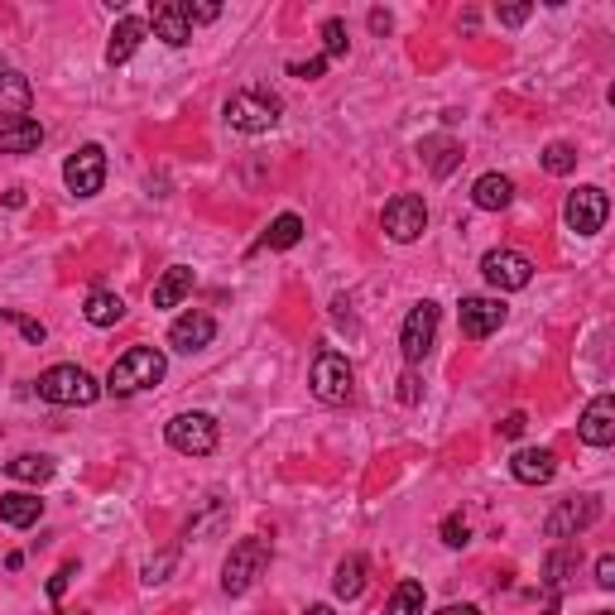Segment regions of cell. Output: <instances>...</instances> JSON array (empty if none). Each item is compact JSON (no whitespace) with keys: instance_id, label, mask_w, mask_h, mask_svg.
Here are the masks:
<instances>
[{"instance_id":"3957f363","label":"cell","mask_w":615,"mask_h":615,"mask_svg":"<svg viewBox=\"0 0 615 615\" xmlns=\"http://www.w3.org/2000/svg\"><path fill=\"white\" fill-rule=\"evenodd\" d=\"M97 394H101V385L82 366H49L39 375V399L63 404V409H82V404H92Z\"/></svg>"},{"instance_id":"8d00e7d4","label":"cell","mask_w":615,"mask_h":615,"mask_svg":"<svg viewBox=\"0 0 615 615\" xmlns=\"http://www.w3.org/2000/svg\"><path fill=\"white\" fill-rule=\"evenodd\" d=\"M596 587H601V591L615 587V558H611V553H601V558H596Z\"/></svg>"},{"instance_id":"83f0119b","label":"cell","mask_w":615,"mask_h":615,"mask_svg":"<svg viewBox=\"0 0 615 615\" xmlns=\"http://www.w3.org/2000/svg\"><path fill=\"white\" fill-rule=\"evenodd\" d=\"M298 241H303V222H298L294 212H284V217H274L270 231H265V241L260 246H270V250H294Z\"/></svg>"},{"instance_id":"52a82bcc","label":"cell","mask_w":615,"mask_h":615,"mask_svg":"<svg viewBox=\"0 0 615 615\" xmlns=\"http://www.w3.org/2000/svg\"><path fill=\"white\" fill-rule=\"evenodd\" d=\"M606 217H611V197L601 193V188H577V193H567L563 202V222L567 231H577V236H596L601 226H606Z\"/></svg>"},{"instance_id":"d590c367","label":"cell","mask_w":615,"mask_h":615,"mask_svg":"<svg viewBox=\"0 0 615 615\" xmlns=\"http://www.w3.org/2000/svg\"><path fill=\"white\" fill-rule=\"evenodd\" d=\"M529 15H534V5H500V10H495V20H500V25H524V20H529Z\"/></svg>"},{"instance_id":"4dcf8cb0","label":"cell","mask_w":615,"mask_h":615,"mask_svg":"<svg viewBox=\"0 0 615 615\" xmlns=\"http://www.w3.org/2000/svg\"><path fill=\"white\" fill-rule=\"evenodd\" d=\"M543 169L558 173V178H563V173H572V169H577V149L567 145V140H553V145L543 149Z\"/></svg>"},{"instance_id":"4fadbf2b","label":"cell","mask_w":615,"mask_h":615,"mask_svg":"<svg viewBox=\"0 0 615 615\" xmlns=\"http://www.w3.org/2000/svg\"><path fill=\"white\" fill-rule=\"evenodd\" d=\"M505 327V303L500 298H462V337L471 342H481V337H491Z\"/></svg>"},{"instance_id":"44dd1931","label":"cell","mask_w":615,"mask_h":615,"mask_svg":"<svg viewBox=\"0 0 615 615\" xmlns=\"http://www.w3.org/2000/svg\"><path fill=\"white\" fill-rule=\"evenodd\" d=\"M44 515V500L29 491H5L0 495V524H10V529H29V524H39Z\"/></svg>"},{"instance_id":"9a60e30c","label":"cell","mask_w":615,"mask_h":615,"mask_svg":"<svg viewBox=\"0 0 615 615\" xmlns=\"http://www.w3.org/2000/svg\"><path fill=\"white\" fill-rule=\"evenodd\" d=\"M149 25H154V39H164L169 49H183V44L193 39V25H188V15H183V0H159V5L149 10Z\"/></svg>"},{"instance_id":"b9f144b4","label":"cell","mask_w":615,"mask_h":615,"mask_svg":"<svg viewBox=\"0 0 615 615\" xmlns=\"http://www.w3.org/2000/svg\"><path fill=\"white\" fill-rule=\"evenodd\" d=\"M169 567H173V553H164L159 563H149V567H145V582H149V587H154V582H164V572H169Z\"/></svg>"},{"instance_id":"d6a6232c","label":"cell","mask_w":615,"mask_h":615,"mask_svg":"<svg viewBox=\"0 0 615 615\" xmlns=\"http://www.w3.org/2000/svg\"><path fill=\"white\" fill-rule=\"evenodd\" d=\"M0 322H15V327H20V337H25L29 346H44V337H49V332H44V322L25 318V313H0Z\"/></svg>"},{"instance_id":"7c38bea8","label":"cell","mask_w":615,"mask_h":615,"mask_svg":"<svg viewBox=\"0 0 615 615\" xmlns=\"http://www.w3.org/2000/svg\"><path fill=\"white\" fill-rule=\"evenodd\" d=\"M313 394H318L322 404H346L351 399V366H346V356L337 351H322L318 361H313Z\"/></svg>"},{"instance_id":"30bf717a","label":"cell","mask_w":615,"mask_h":615,"mask_svg":"<svg viewBox=\"0 0 615 615\" xmlns=\"http://www.w3.org/2000/svg\"><path fill=\"white\" fill-rule=\"evenodd\" d=\"M596 519H601V500L596 495H572V500H558V510L548 515L543 534L548 539H577V534H587Z\"/></svg>"},{"instance_id":"1f68e13d","label":"cell","mask_w":615,"mask_h":615,"mask_svg":"<svg viewBox=\"0 0 615 615\" xmlns=\"http://www.w3.org/2000/svg\"><path fill=\"white\" fill-rule=\"evenodd\" d=\"M346 53V20H322V58H342Z\"/></svg>"},{"instance_id":"ee69618b","label":"cell","mask_w":615,"mask_h":615,"mask_svg":"<svg viewBox=\"0 0 615 615\" xmlns=\"http://www.w3.org/2000/svg\"><path fill=\"white\" fill-rule=\"evenodd\" d=\"M438 615H481V611H476V606H443Z\"/></svg>"},{"instance_id":"7a4b0ae2","label":"cell","mask_w":615,"mask_h":615,"mask_svg":"<svg viewBox=\"0 0 615 615\" xmlns=\"http://www.w3.org/2000/svg\"><path fill=\"white\" fill-rule=\"evenodd\" d=\"M226 125L241 130V135H265L279 125V97L265 87H246L226 101Z\"/></svg>"},{"instance_id":"60d3db41","label":"cell","mask_w":615,"mask_h":615,"mask_svg":"<svg viewBox=\"0 0 615 615\" xmlns=\"http://www.w3.org/2000/svg\"><path fill=\"white\" fill-rule=\"evenodd\" d=\"M68 577H73V563H68V567H58V572L49 577V596H53V601H58V596L68 591Z\"/></svg>"},{"instance_id":"cb8c5ba5","label":"cell","mask_w":615,"mask_h":615,"mask_svg":"<svg viewBox=\"0 0 615 615\" xmlns=\"http://www.w3.org/2000/svg\"><path fill=\"white\" fill-rule=\"evenodd\" d=\"M44 145V125L34 121H20V125H0V154H29V149Z\"/></svg>"},{"instance_id":"d6986e66","label":"cell","mask_w":615,"mask_h":615,"mask_svg":"<svg viewBox=\"0 0 615 615\" xmlns=\"http://www.w3.org/2000/svg\"><path fill=\"white\" fill-rule=\"evenodd\" d=\"M145 34H149V25H145V20H135V15H125L121 25L111 29V44H106V63H111V68H121V63H130V58H135V49L145 44Z\"/></svg>"},{"instance_id":"d4e9b609","label":"cell","mask_w":615,"mask_h":615,"mask_svg":"<svg viewBox=\"0 0 615 615\" xmlns=\"http://www.w3.org/2000/svg\"><path fill=\"white\" fill-rule=\"evenodd\" d=\"M332 591H337L342 601H356V596L366 591V558H361V553H351V558H342V563H337Z\"/></svg>"},{"instance_id":"5bb4252c","label":"cell","mask_w":615,"mask_h":615,"mask_svg":"<svg viewBox=\"0 0 615 615\" xmlns=\"http://www.w3.org/2000/svg\"><path fill=\"white\" fill-rule=\"evenodd\" d=\"M582 443L587 447H611L615 443V394H596L587 404V414L577 423Z\"/></svg>"},{"instance_id":"2e32d148","label":"cell","mask_w":615,"mask_h":615,"mask_svg":"<svg viewBox=\"0 0 615 615\" xmlns=\"http://www.w3.org/2000/svg\"><path fill=\"white\" fill-rule=\"evenodd\" d=\"M217 337V318L212 313H183V318L169 327V346L173 351H202V346H212Z\"/></svg>"},{"instance_id":"ffe728a7","label":"cell","mask_w":615,"mask_h":615,"mask_svg":"<svg viewBox=\"0 0 615 615\" xmlns=\"http://www.w3.org/2000/svg\"><path fill=\"white\" fill-rule=\"evenodd\" d=\"M471 202H476L481 212H505V207L515 202V183H510L505 173H481V178L471 183Z\"/></svg>"},{"instance_id":"8992f818","label":"cell","mask_w":615,"mask_h":615,"mask_svg":"<svg viewBox=\"0 0 615 615\" xmlns=\"http://www.w3.org/2000/svg\"><path fill=\"white\" fill-rule=\"evenodd\" d=\"M481 274H486V284L495 294H519L534 279V260L519 255V250H486L481 255Z\"/></svg>"},{"instance_id":"e575fe53","label":"cell","mask_w":615,"mask_h":615,"mask_svg":"<svg viewBox=\"0 0 615 615\" xmlns=\"http://www.w3.org/2000/svg\"><path fill=\"white\" fill-rule=\"evenodd\" d=\"M183 15H188V25H212V20L222 15V5H217V0H202V5L183 0Z\"/></svg>"},{"instance_id":"9c48e42d","label":"cell","mask_w":615,"mask_h":615,"mask_svg":"<svg viewBox=\"0 0 615 615\" xmlns=\"http://www.w3.org/2000/svg\"><path fill=\"white\" fill-rule=\"evenodd\" d=\"M433 337H438V303H414L409 308V318H404V332H399V351H404V361L409 366H419L423 356L433 351Z\"/></svg>"},{"instance_id":"ac0fdd59","label":"cell","mask_w":615,"mask_h":615,"mask_svg":"<svg viewBox=\"0 0 615 615\" xmlns=\"http://www.w3.org/2000/svg\"><path fill=\"white\" fill-rule=\"evenodd\" d=\"M510 471H515L519 486H548L553 471H558V457L548 447H519L515 457H510Z\"/></svg>"},{"instance_id":"f35d334b","label":"cell","mask_w":615,"mask_h":615,"mask_svg":"<svg viewBox=\"0 0 615 615\" xmlns=\"http://www.w3.org/2000/svg\"><path fill=\"white\" fill-rule=\"evenodd\" d=\"M289 73H294V77H308V82H313V77L327 73V58H308V63H294Z\"/></svg>"},{"instance_id":"836d02e7","label":"cell","mask_w":615,"mask_h":615,"mask_svg":"<svg viewBox=\"0 0 615 615\" xmlns=\"http://www.w3.org/2000/svg\"><path fill=\"white\" fill-rule=\"evenodd\" d=\"M443 543H447V548H467V543H471L467 519H462V515H447L443 519Z\"/></svg>"},{"instance_id":"277c9868","label":"cell","mask_w":615,"mask_h":615,"mask_svg":"<svg viewBox=\"0 0 615 615\" xmlns=\"http://www.w3.org/2000/svg\"><path fill=\"white\" fill-rule=\"evenodd\" d=\"M265 567H270V543L265 539H241L231 548V558L222 567V591L226 596H246L260 577H265Z\"/></svg>"},{"instance_id":"6da1fadb","label":"cell","mask_w":615,"mask_h":615,"mask_svg":"<svg viewBox=\"0 0 615 615\" xmlns=\"http://www.w3.org/2000/svg\"><path fill=\"white\" fill-rule=\"evenodd\" d=\"M164 370H169L164 351H154V346H130L121 361L111 366V375H106V390L116 394V399L140 394V390H154V385L164 380Z\"/></svg>"},{"instance_id":"f1b7e54d","label":"cell","mask_w":615,"mask_h":615,"mask_svg":"<svg viewBox=\"0 0 615 615\" xmlns=\"http://www.w3.org/2000/svg\"><path fill=\"white\" fill-rule=\"evenodd\" d=\"M423 596H428V591H423V582H414V577H409V582H399V587H394V596L385 601V615H423Z\"/></svg>"},{"instance_id":"7dc6e473","label":"cell","mask_w":615,"mask_h":615,"mask_svg":"<svg viewBox=\"0 0 615 615\" xmlns=\"http://www.w3.org/2000/svg\"><path fill=\"white\" fill-rule=\"evenodd\" d=\"M543 615H553V611H543Z\"/></svg>"},{"instance_id":"603a6c76","label":"cell","mask_w":615,"mask_h":615,"mask_svg":"<svg viewBox=\"0 0 615 615\" xmlns=\"http://www.w3.org/2000/svg\"><path fill=\"white\" fill-rule=\"evenodd\" d=\"M82 318L92 322V327H116L125 318V298L111 294V289H92L87 303H82Z\"/></svg>"},{"instance_id":"bcb514c9","label":"cell","mask_w":615,"mask_h":615,"mask_svg":"<svg viewBox=\"0 0 615 615\" xmlns=\"http://www.w3.org/2000/svg\"><path fill=\"white\" fill-rule=\"evenodd\" d=\"M596 615H611V611H596Z\"/></svg>"},{"instance_id":"f546056e","label":"cell","mask_w":615,"mask_h":615,"mask_svg":"<svg viewBox=\"0 0 615 615\" xmlns=\"http://www.w3.org/2000/svg\"><path fill=\"white\" fill-rule=\"evenodd\" d=\"M423 154H428V164H433V173L443 178V173H452V164L462 159V149L452 145V140H423Z\"/></svg>"},{"instance_id":"f6af8a7d","label":"cell","mask_w":615,"mask_h":615,"mask_svg":"<svg viewBox=\"0 0 615 615\" xmlns=\"http://www.w3.org/2000/svg\"><path fill=\"white\" fill-rule=\"evenodd\" d=\"M308 615H337L332 606H308Z\"/></svg>"},{"instance_id":"8fae6325","label":"cell","mask_w":615,"mask_h":615,"mask_svg":"<svg viewBox=\"0 0 615 615\" xmlns=\"http://www.w3.org/2000/svg\"><path fill=\"white\" fill-rule=\"evenodd\" d=\"M63 183H68V193L77 197H97L101 183H106V149L101 145H82L63 164Z\"/></svg>"},{"instance_id":"7bdbcfd3","label":"cell","mask_w":615,"mask_h":615,"mask_svg":"<svg viewBox=\"0 0 615 615\" xmlns=\"http://www.w3.org/2000/svg\"><path fill=\"white\" fill-rule=\"evenodd\" d=\"M370 29L375 34H390V10H370Z\"/></svg>"},{"instance_id":"e0dca14e","label":"cell","mask_w":615,"mask_h":615,"mask_svg":"<svg viewBox=\"0 0 615 615\" xmlns=\"http://www.w3.org/2000/svg\"><path fill=\"white\" fill-rule=\"evenodd\" d=\"M34 106V87L25 73H0V125H20L29 121Z\"/></svg>"},{"instance_id":"484cf974","label":"cell","mask_w":615,"mask_h":615,"mask_svg":"<svg viewBox=\"0 0 615 615\" xmlns=\"http://www.w3.org/2000/svg\"><path fill=\"white\" fill-rule=\"evenodd\" d=\"M572 572H577V553H548V563H543V591L548 596H563L572 587Z\"/></svg>"},{"instance_id":"4316f807","label":"cell","mask_w":615,"mask_h":615,"mask_svg":"<svg viewBox=\"0 0 615 615\" xmlns=\"http://www.w3.org/2000/svg\"><path fill=\"white\" fill-rule=\"evenodd\" d=\"M5 471H10V481H25V486H44V481H53V462L49 457H34V452L5 462Z\"/></svg>"},{"instance_id":"ba28073f","label":"cell","mask_w":615,"mask_h":615,"mask_svg":"<svg viewBox=\"0 0 615 615\" xmlns=\"http://www.w3.org/2000/svg\"><path fill=\"white\" fill-rule=\"evenodd\" d=\"M385 236L399 241V246H409V241H419L423 231H428V207H423V197L414 193H399L385 202Z\"/></svg>"},{"instance_id":"74e56055","label":"cell","mask_w":615,"mask_h":615,"mask_svg":"<svg viewBox=\"0 0 615 615\" xmlns=\"http://www.w3.org/2000/svg\"><path fill=\"white\" fill-rule=\"evenodd\" d=\"M419 375H414V370H404V375H399V399H404V404H419Z\"/></svg>"},{"instance_id":"7402d4cb","label":"cell","mask_w":615,"mask_h":615,"mask_svg":"<svg viewBox=\"0 0 615 615\" xmlns=\"http://www.w3.org/2000/svg\"><path fill=\"white\" fill-rule=\"evenodd\" d=\"M193 294V270L188 265H169L154 284V308H178L183 298Z\"/></svg>"},{"instance_id":"5b68a950","label":"cell","mask_w":615,"mask_h":615,"mask_svg":"<svg viewBox=\"0 0 615 615\" xmlns=\"http://www.w3.org/2000/svg\"><path fill=\"white\" fill-rule=\"evenodd\" d=\"M164 438H169V447L183 452V457H207V452H217V419L202 414V409L178 414V419H169Z\"/></svg>"},{"instance_id":"ab89813d","label":"cell","mask_w":615,"mask_h":615,"mask_svg":"<svg viewBox=\"0 0 615 615\" xmlns=\"http://www.w3.org/2000/svg\"><path fill=\"white\" fill-rule=\"evenodd\" d=\"M524 428H529V419H524V414H505V419H500V438H519Z\"/></svg>"}]
</instances>
